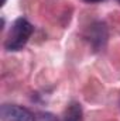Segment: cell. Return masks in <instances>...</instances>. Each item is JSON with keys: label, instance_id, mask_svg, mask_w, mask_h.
Returning a JSON list of instances; mask_svg holds the SVG:
<instances>
[{"label": "cell", "instance_id": "3957f363", "mask_svg": "<svg viewBox=\"0 0 120 121\" xmlns=\"http://www.w3.org/2000/svg\"><path fill=\"white\" fill-rule=\"evenodd\" d=\"M85 37L89 41L90 45L95 48V51L103 48L105 44H106V41H107V28H106V24L102 23V21L93 23L92 26H89Z\"/></svg>", "mask_w": 120, "mask_h": 121}, {"label": "cell", "instance_id": "ba28073f", "mask_svg": "<svg viewBox=\"0 0 120 121\" xmlns=\"http://www.w3.org/2000/svg\"><path fill=\"white\" fill-rule=\"evenodd\" d=\"M117 1H120V0H117Z\"/></svg>", "mask_w": 120, "mask_h": 121}, {"label": "cell", "instance_id": "6da1fadb", "mask_svg": "<svg viewBox=\"0 0 120 121\" xmlns=\"http://www.w3.org/2000/svg\"><path fill=\"white\" fill-rule=\"evenodd\" d=\"M32 32H34V27L27 18H24V17L17 18L9 31V35L4 41V48L7 51L23 49L26 47V44L28 42Z\"/></svg>", "mask_w": 120, "mask_h": 121}, {"label": "cell", "instance_id": "52a82bcc", "mask_svg": "<svg viewBox=\"0 0 120 121\" xmlns=\"http://www.w3.org/2000/svg\"><path fill=\"white\" fill-rule=\"evenodd\" d=\"M6 1H7V0H3V4H4V3H6Z\"/></svg>", "mask_w": 120, "mask_h": 121}, {"label": "cell", "instance_id": "8992f818", "mask_svg": "<svg viewBox=\"0 0 120 121\" xmlns=\"http://www.w3.org/2000/svg\"><path fill=\"white\" fill-rule=\"evenodd\" d=\"M86 3H99V1H102V0H85Z\"/></svg>", "mask_w": 120, "mask_h": 121}, {"label": "cell", "instance_id": "7a4b0ae2", "mask_svg": "<svg viewBox=\"0 0 120 121\" xmlns=\"http://www.w3.org/2000/svg\"><path fill=\"white\" fill-rule=\"evenodd\" d=\"M1 121H35L34 114L28 108L18 104H3L0 108Z\"/></svg>", "mask_w": 120, "mask_h": 121}, {"label": "cell", "instance_id": "277c9868", "mask_svg": "<svg viewBox=\"0 0 120 121\" xmlns=\"http://www.w3.org/2000/svg\"><path fill=\"white\" fill-rule=\"evenodd\" d=\"M83 120V111H82V106L78 101H72L66 106L65 111H64V117L62 121H82Z\"/></svg>", "mask_w": 120, "mask_h": 121}, {"label": "cell", "instance_id": "5b68a950", "mask_svg": "<svg viewBox=\"0 0 120 121\" xmlns=\"http://www.w3.org/2000/svg\"><path fill=\"white\" fill-rule=\"evenodd\" d=\"M35 121H60V120L51 113H41V114H38Z\"/></svg>", "mask_w": 120, "mask_h": 121}]
</instances>
